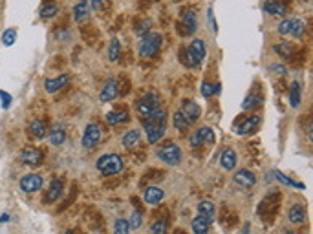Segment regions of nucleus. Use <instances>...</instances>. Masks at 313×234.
Instances as JSON below:
<instances>
[{
    "label": "nucleus",
    "instance_id": "20",
    "mask_svg": "<svg viewBox=\"0 0 313 234\" xmlns=\"http://www.w3.org/2000/svg\"><path fill=\"white\" fill-rule=\"evenodd\" d=\"M88 2L86 0H79L75 4V8H74V20L75 22H83L86 20V17H88Z\"/></svg>",
    "mask_w": 313,
    "mask_h": 234
},
{
    "label": "nucleus",
    "instance_id": "6",
    "mask_svg": "<svg viewBox=\"0 0 313 234\" xmlns=\"http://www.w3.org/2000/svg\"><path fill=\"white\" fill-rule=\"evenodd\" d=\"M158 158H160L163 163L174 166L182 161V150H180V146H176L174 143H167V144H163V146H160Z\"/></svg>",
    "mask_w": 313,
    "mask_h": 234
},
{
    "label": "nucleus",
    "instance_id": "11",
    "mask_svg": "<svg viewBox=\"0 0 313 234\" xmlns=\"http://www.w3.org/2000/svg\"><path fill=\"white\" fill-rule=\"evenodd\" d=\"M258 123H260L258 115H249V117H245L244 121L237 126V134L238 136H247V134H251V132L257 130Z\"/></svg>",
    "mask_w": 313,
    "mask_h": 234
},
{
    "label": "nucleus",
    "instance_id": "7",
    "mask_svg": "<svg viewBox=\"0 0 313 234\" xmlns=\"http://www.w3.org/2000/svg\"><path fill=\"white\" fill-rule=\"evenodd\" d=\"M214 141V132L209 126H202L200 130L192 132L189 137V143L191 146H200V144H211Z\"/></svg>",
    "mask_w": 313,
    "mask_h": 234
},
{
    "label": "nucleus",
    "instance_id": "31",
    "mask_svg": "<svg viewBox=\"0 0 313 234\" xmlns=\"http://www.w3.org/2000/svg\"><path fill=\"white\" fill-rule=\"evenodd\" d=\"M290 105L293 108H297L300 105V84L295 81V83H291L290 86Z\"/></svg>",
    "mask_w": 313,
    "mask_h": 234
},
{
    "label": "nucleus",
    "instance_id": "18",
    "mask_svg": "<svg viewBox=\"0 0 313 234\" xmlns=\"http://www.w3.org/2000/svg\"><path fill=\"white\" fill-rule=\"evenodd\" d=\"M62 190H64V185H62L61 180H54L52 185H50V190H48V194H46L48 203H54L55 199H59V196L62 194Z\"/></svg>",
    "mask_w": 313,
    "mask_h": 234
},
{
    "label": "nucleus",
    "instance_id": "13",
    "mask_svg": "<svg viewBox=\"0 0 313 234\" xmlns=\"http://www.w3.org/2000/svg\"><path fill=\"white\" fill-rule=\"evenodd\" d=\"M20 161H24L26 165H40L42 163V152L38 148H24L20 152Z\"/></svg>",
    "mask_w": 313,
    "mask_h": 234
},
{
    "label": "nucleus",
    "instance_id": "33",
    "mask_svg": "<svg viewBox=\"0 0 313 234\" xmlns=\"http://www.w3.org/2000/svg\"><path fill=\"white\" fill-rule=\"evenodd\" d=\"M64 139H66V134H64V130L62 128H54L50 132V143L54 144V146H59V144L64 143Z\"/></svg>",
    "mask_w": 313,
    "mask_h": 234
},
{
    "label": "nucleus",
    "instance_id": "4",
    "mask_svg": "<svg viewBox=\"0 0 313 234\" xmlns=\"http://www.w3.org/2000/svg\"><path fill=\"white\" fill-rule=\"evenodd\" d=\"M95 166L103 176H114L123 170V159L117 154H107V156H101L97 159Z\"/></svg>",
    "mask_w": 313,
    "mask_h": 234
},
{
    "label": "nucleus",
    "instance_id": "16",
    "mask_svg": "<svg viewBox=\"0 0 313 234\" xmlns=\"http://www.w3.org/2000/svg\"><path fill=\"white\" fill-rule=\"evenodd\" d=\"M70 77L68 75H59L55 77V79H46L44 81V90L48 93H55V91H59L61 88H64L66 84H68Z\"/></svg>",
    "mask_w": 313,
    "mask_h": 234
},
{
    "label": "nucleus",
    "instance_id": "9",
    "mask_svg": "<svg viewBox=\"0 0 313 234\" xmlns=\"http://www.w3.org/2000/svg\"><path fill=\"white\" fill-rule=\"evenodd\" d=\"M42 176H38V174H28V176H24L22 180H20V189L24 192H37V190L42 189Z\"/></svg>",
    "mask_w": 313,
    "mask_h": 234
},
{
    "label": "nucleus",
    "instance_id": "40",
    "mask_svg": "<svg viewBox=\"0 0 313 234\" xmlns=\"http://www.w3.org/2000/svg\"><path fill=\"white\" fill-rule=\"evenodd\" d=\"M141 223H143V218H141V214H139V212H132V216H130V221H129L130 229H139V227H141Z\"/></svg>",
    "mask_w": 313,
    "mask_h": 234
},
{
    "label": "nucleus",
    "instance_id": "34",
    "mask_svg": "<svg viewBox=\"0 0 313 234\" xmlns=\"http://www.w3.org/2000/svg\"><path fill=\"white\" fill-rule=\"evenodd\" d=\"M275 52L282 57V59H290L291 53H293V44L291 42H280V44H275Z\"/></svg>",
    "mask_w": 313,
    "mask_h": 234
},
{
    "label": "nucleus",
    "instance_id": "22",
    "mask_svg": "<svg viewBox=\"0 0 313 234\" xmlns=\"http://www.w3.org/2000/svg\"><path fill=\"white\" fill-rule=\"evenodd\" d=\"M288 218H290L291 223H304L306 219V211L302 205H293L290 209V214H288Z\"/></svg>",
    "mask_w": 313,
    "mask_h": 234
},
{
    "label": "nucleus",
    "instance_id": "32",
    "mask_svg": "<svg viewBox=\"0 0 313 234\" xmlns=\"http://www.w3.org/2000/svg\"><path fill=\"white\" fill-rule=\"evenodd\" d=\"M150 26H152L150 18H141V20H136V24H134V31H136V35L143 37L145 33L150 31Z\"/></svg>",
    "mask_w": 313,
    "mask_h": 234
},
{
    "label": "nucleus",
    "instance_id": "2",
    "mask_svg": "<svg viewBox=\"0 0 313 234\" xmlns=\"http://www.w3.org/2000/svg\"><path fill=\"white\" fill-rule=\"evenodd\" d=\"M161 35L158 31H148L145 33L141 40H139V55L143 57V59H152L156 57V53L160 52L161 48Z\"/></svg>",
    "mask_w": 313,
    "mask_h": 234
},
{
    "label": "nucleus",
    "instance_id": "48",
    "mask_svg": "<svg viewBox=\"0 0 313 234\" xmlns=\"http://www.w3.org/2000/svg\"><path fill=\"white\" fill-rule=\"evenodd\" d=\"M147 2H156V0H147Z\"/></svg>",
    "mask_w": 313,
    "mask_h": 234
},
{
    "label": "nucleus",
    "instance_id": "36",
    "mask_svg": "<svg viewBox=\"0 0 313 234\" xmlns=\"http://www.w3.org/2000/svg\"><path fill=\"white\" fill-rule=\"evenodd\" d=\"M150 233H152V234H167L168 233L167 219H158L156 223H152V227H150Z\"/></svg>",
    "mask_w": 313,
    "mask_h": 234
},
{
    "label": "nucleus",
    "instance_id": "24",
    "mask_svg": "<svg viewBox=\"0 0 313 234\" xmlns=\"http://www.w3.org/2000/svg\"><path fill=\"white\" fill-rule=\"evenodd\" d=\"M46 125L40 121V119H33L30 123V134L33 137H37V139H42V137L46 136Z\"/></svg>",
    "mask_w": 313,
    "mask_h": 234
},
{
    "label": "nucleus",
    "instance_id": "37",
    "mask_svg": "<svg viewBox=\"0 0 313 234\" xmlns=\"http://www.w3.org/2000/svg\"><path fill=\"white\" fill-rule=\"evenodd\" d=\"M114 234H130L129 219H115Z\"/></svg>",
    "mask_w": 313,
    "mask_h": 234
},
{
    "label": "nucleus",
    "instance_id": "1",
    "mask_svg": "<svg viewBox=\"0 0 313 234\" xmlns=\"http://www.w3.org/2000/svg\"><path fill=\"white\" fill-rule=\"evenodd\" d=\"M143 126H145L148 143L150 144L158 143L161 137L165 136V132H167V113L163 112L161 108L160 110H156V112L150 113L148 117H145Z\"/></svg>",
    "mask_w": 313,
    "mask_h": 234
},
{
    "label": "nucleus",
    "instance_id": "41",
    "mask_svg": "<svg viewBox=\"0 0 313 234\" xmlns=\"http://www.w3.org/2000/svg\"><path fill=\"white\" fill-rule=\"evenodd\" d=\"M207 18H209V24H211V30H213L214 33H218V26H216V20H214V11H213V8L207 9Z\"/></svg>",
    "mask_w": 313,
    "mask_h": 234
},
{
    "label": "nucleus",
    "instance_id": "17",
    "mask_svg": "<svg viewBox=\"0 0 313 234\" xmlns=\"http://www.w3.org/2000/svg\"><path fill=\"white\" fill-rule=\"evenodd\" d=\"M220 165L225 168V170H233L237 166V154L233 148H225V150L220 154Z\"/></svg>",
    "mask_w": 313,
    "mask_h": 234
},
{
    "label": "nucleus",
    "instance_id": "10",
    "mask_svg": "<svg viewBox=\"0 0 313 234\" xmlns=\"http://www.w3.org/2000/svg\"><path fill=\"white\" fill-rule=\"evenodd\" d=\"M119 95V86H117V81L115 79H110L105 86H103V90L99 93V101L101 103H110V101H114L115 97Z\"/></svg>",
    "mask_w": 313,
    "mask_h": 234
},
{
    "label": "nucleus",
    "instance_id": "19",
    "mask_svg": "<svg viewBox=\"0 0 313 234\" xmlns=\"http://www.w3.org/2000/svg\"><path fill=\"white\" fill-rule=\"evenodd\" d=\"M145 201L148 205H158L163 199V190L160 189V187H148V189L145 190Z\"/></svg>",
    "mask_w": 313,
    "mask_h": 234
},
{
    "label": "nucleus",
    "instance_id": "28",
    "mask_svg": "<svg viewBox=\"0 0 313 234\" xmlns=\"http://www.w3.org/2000/svg\"><path fill=\"white\" fill-rule=\"evenodd\" d=\"M262 101H264V97H262L260 93H249V95L244 99L242 108H244V110H251V108H255V106L262 105Z\"/></svg>",
    "mask_w": 313,
    "mask_h": 234
},
{
    "label": "nucleus",
    "instance_id": "43",
    "mask_svg": "<svg viewBox=\"0 0 313 234\" xmlns=\"http://www.w3.org/2000/svg\"><path fill=\"white\" fill-rule=\"evenodd\" d=\"M276 31H278L280 35H288V33H290V20H282V22L278 24Z\"/></svg>",
    "mask_w": 313,
    "mask_h": 234
},
{
    "label": "nucleus",
    "instance_id": "38",
    "mask_svg": "<svg viewBox=\"0 0 313 234\" xmlns=\"http://www.w3.org/2000/svg\"><path fill=\"white\" fill-rule=\"evenodd\" d=\"M17 40V31L13 30V28H9V30H6L4 33H2V42H4V46H13Z\"/></svg>",
    "mask_w": 313,
    "mask_h": 234
},
{
    "label": "nucleus",
    "instance_id": "5",
    "mask_svg": "<svg viewBox=\"0 0 313 234\" xmlns=\"http://www.w3.org/2000/svg\"><path fill=\"white\" fill-rule=\"evenodd\" d=\"M160 97L156 93H147L143 97L139 99L136 103V112L141 115V117H148L150 113H154L156 110H160Z\"/></svg>",
    "mask_w": 313,
    "mask_h": 234
},
{
    "label": "nucleus",
    "instance_id": "46",
    "mask_svg": "<svg viewBox=\"0 0 313 234\" xmlns=\"http://www.w3.org/2000/svg\"><path fill=\"white\" fill-rule=\"evenodd\" d=\"M174 234H187L185 231H174Z\"/></svg>",
    "mask_w": 313,
    "mask_h": 234
},
{
    "label": "nucleus",
    "instance_id": "29",
    "mask_svg": "<svg viewBox=\"0 0 313 234\" xmlns=\"http://www.w3.org/2000/svg\"><path fill=\"white\" fill-rule=\"evenodd\" d=\"M119 53H121V42H119V38H112L108 44V59L115 62L119 59Z\"/></svg>",
    "mask_w": 313,
    "mask_h": 234
},
{
    "label": "nucleus",
    "instance_id": "12",
    "mask_svg": "<svg viewBox=\"0 0 313 234\" xmlns=\"http://www.w3.org/2000/svg\"><path fill=\"white\" fill-rule=\"evenodd\" d=\"M235 183L240 185V187H244V189H251L253 185L257 183V176H255L251 170L242 168V170H238V172L235 174Z\"/></svg>",
    "mask_w": 313,
    "mask_h": 234
},
{
    "label": "nucleus",
    "instance_id": "14",
    "mask_svg": "<svg viewBox=\"0 0 313 234\" xmlns=\"http://www.w3.org/2000/svg\"><path fill=\"white\" fill-rule=\"evenodd\" d=\"M180 112L184 113L185 117L189 119L191 123L198 121L200 115H202V110H200V106L194 103V101H184V105H182V110Z\"/></svg>",
    "mask_w": 313,
    "mask_h": 234
},
{
    "label": "nucleus",
    "instance_id": "25",
    "mask_svg": "<svg viewBox=\"0 0 313 234\" xmlns=\"http://www.w3.org/2000/svg\"><path fill=\"white\" fill-rule=\"evenodd\" d=\"M172 123H174V128L178 130V132H185V130H189L191 128V125L192 123L185 117L184 113L182 112H176L174 113V117H172Z\"/></svg>",
    "mask_w": 313,
    "mask_h": 234
},
{
    "label": "nucleus",
    "instance_id": "39",
    "mask_svg": "<svg viewBox=\"0 0 313 234\" xmlns=\"http://www.w3.org/2000/svg\"><path fill=\"white\" fill-rule=\"evenodd\" d=\"M218 91H220V84H211V83L202 84V93H203V97H211V95L218 93Z\"/></svg>",
    "mask_w": 313,
    "mask_h": 234
},
{
    "label": "nucleus",
    "instance_id": "42",
    "mask_svg": "<svg viewBox=\"0 0 313 234\" xmlns=\"http://www.w3.org/2000/svg\"><path fill=\"white\" fill-rule=\"evenodd\" d=\"M0 99H2V108L6 110V108H9V105H11V95L9 93H6V91L0 90Z\"/></svg>",
    "mask_w": 313,
    "mask_h": 234
},
{
    "label": "nucleus",
    "instance_id": "3",
    "mask_svg": "<svg viewBox=\"0 0 313 234\" xmlns=\"http://www.w3.org/2000/svg\"><path fill=\"white\" fill-rule=\"evenodd\" d=\"M198 28V11L194 8L180 9V22H178V33L182 37L192 35Z\"/></svg>",
    "mask_w": 313,
    "mask_h": 234
},
{
    "label": "nucleus",
    "instance_id": "35",
    "mask_svg": "<svg viewBox=\"0 0 313 234\" xmlns=\"http://www.w3.org/2000/svg\"><path fill=\"white\" fill-rule=\"evenodd\" d=\"M57 13H59V6L55 2H52V4H46L44 8L40 9V18H52Z\"/></svg>",
    "mask_w": 313,
    "mask_h": 234
},
{
    "label": "nucleus",
    "instance_id": "27",
    "mask_svg": "<svg viewBox=\"0 0 313 234\" xmlns=\"http://www.w3.org/2000/svg\"><path fill=\"white\" fill-rule=\"evenodd\" d=\"M302 33H304V20H300V18H293V20H290V33L288 35H291V37H302Z\"/></svg>",
    "mask_w": 313,
    "mask_h": 234
},
{
    "label": "nucleus",
    "instance_id": "21",
    "mask_svg": "<svg viewBox=\"0 0 313 234\" xmlns=\"http://www.w3.org/2000/svg\"><path fill=\"white\" fill-rule=\"evenodd\" d=\"M107 123L110 126H115V125H119V123H125L129 119V112L127 110H117V112H108L107 113Z\"/></svg>",
    "mask_w": 313,
    "mask_h": 234
},
{
    "label": "nucleus",
    "instance_id": "26",
    "mask_svg": "<svg viewBox=\"0 0 313 234\" xmlns=\"http://www.w3.org/2000/svg\"><path fill=\"white\" fill-rule=\"evenodd\" d=\"M198 214L211 221V219H213V216H214V203H213V201H207V199L200 201V203H198Z\"/></svg>",
    "mask_w": 313,
    "mask_h": 234
},
{
    "label": "nucleus",
    "instance_id": "47",
    "mask_svg": "<svg viewBox=\"0 0 313 234\" xmlns=\"http://www.w3.org/2000/svg\"><path fill=\"white\" fill-rule=\"evenodd\" d=\"M282 234H293V233H290V231H286V233H282Z\"/></svg>",
    "mask_w": 313,
    "mask_h": 234
},
{
    "label": "nucleus",
    "instance_id": "30",
    "mask_svg": "<svg viewBox=\"0 0 313 234\" xmlns=\"http://www.w3.org/2000/svg\"><path fill=\"white\" fill-rule=\"evenodd\" d=\"M139 137H141V134H139L138 130H129L125 136H123L121 143L123 146H127V148H130V146H134V144H138Z\"/></svg>",
    "mask_w": 313,
    "mask_h": 234
},
{
    "label": "nucleus",
    "instance_id": "23",
    "mask_svg": "<svg viewBox=\"0 0 313 234\" xmlns=\"http://www.w3.org/2000/svg\"><path fill=\"white\" fill-rule=\"evenodd\" d=\"M209 219L203 218V216H196V218L192 219V231H194V234H207L209 233Z\"/></svg>",
    "mask_w": 313,
    "mask_h": 234
},
{
    "label": "nucleus",
    "instance_id": "15",
    "mask_svg": "<svg viewBox=\"0 0 313 234\" xmlns=\"http://www.w3.org/2000/svg\"><path fill=\"white\" fill-rule=\"evenodd\" d=\"M262 9L266 11L267 15H273V17H284L286 11H288L286 6H284L282 2H278V0H266Z\"/></svg>",
    "mask_w": 313,
    "mask_h": 234
},
{
    "label": "nucleus",
    "instance_id": "44",
    "mask_svg": "<svg viewBox=\"0 0 313 234\" xmlns=\"http://www.w3.org/2000/svg\"><path fill=\"white\" fill-rule=\"evenodd\" d=\"M101 2H103V0H92V9H93V11H99Z\"/></svg>",
    "mask_w": 313,
    "mask_h": 234
},
{
    "label": "nucleus",
    "instance_id": "8",
    "mask_svg": "<svg viewBox=\"0 0 313 234\" xmlns=\"http://www.w3.org/2000/svg\"><path fill=\"white\" fill-rule=\"evenodd\" d=\"M101 141V130L95 123H90L83 134V146L84 148H93Z\"/></svg>",
    "mask_w": 313,
    "mask_h": 234
},
{
    "label": "nucleus",
    "instance_id": "45",
    "mask_svg": "<svg viewBox=\"0 0 313 234\" xmlns=\"http://www.w3.org/2000/svg\"><path fill=\"white\" fill-rule=\"evenodd\" d=\"M273 70H275V72H278L280 75H284V73H286V68H284V66H273Z\"/></svg>",
    "mask_w": 313,
    "mask_h": 234
}]
</instances>
